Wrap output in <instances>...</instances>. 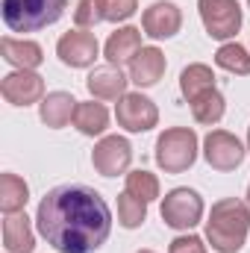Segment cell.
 I'll list each match as a JSON object with an SVG mask.
<instances>
[{"instance_id":"6da1fadb","label":"cell","mask_w":250,"mask_h":253,"mask_svg":"<svg viewBox=\"0 0 250 253\" xmlns=\"http://www.w3.org/2000/svg\"><path fill=\"white\" fill-rule=\"evenodd\" d=\"M36 224L59 253H94L112 233V212L94 189L68 183L44 194Z\"/></svg>"},{"instance_id":"7a4b0ae2","label":"cell","mask_w":250,"mask_h":253,"mask_svg":"<svg viewBox=\"0 0 250 253\" xmlns=\"http://www.w3.org/2000/svg\"><path fill=\"white\" fill-rule=\"evenodd\" d=\"M248 233H250L248 203H242L236 197H227V200H218L212 206L209 221H206V239H209L212 251L239 253L248 242Z\"/></svg>"},{"instance_id":"3957f363","label":"cell","mask_w":250,"mask_h":253,"mask_svg":"<svg viewBox=\"0 0 250 253\" xmlns=\"http://www.w3.org/2000/svg\"><path fill=\"white\" fill-rule=\"evenodd\" d=\"M68 0H3V21L12 33H36L62 18Z\"/></svg>"},{"instance_id":"277c9868","label":"cell","mask_w":250,"mask_h":253,"mask_svg":"<svg viewBox=\"0 0 250 253\" xmlns=\"http://www.w3.org/2000/svg\"><path fill=\"white\" fill-rule=\"evenodd\" d=\"M197 159V132L188 126H171L156 138V165L165 174H183Z\"/></svg>"},{"instance_id":"5b68a950","label":"cell","mask_w":250,"mask_h":253,"mask_svg":"<svg viewBox=\"0 0 250 253\" xmlns=\"http://www.w3.org/2000/svg\"><path fill=\"white\" fill-rule=\"evenodd\" d=\"M159 212L171 230H191L203 218V197L194 189H171L165 194Z\"/></svg>"},{"instance_id":"8992f818","label":"cell","mask_w":250,"mask_h":253,"mask_svg":"<svg viewBox=\"0 0 250 253\" xmlns=\"http://www.w3.org/2000/svg\"><path fill=\"white\" fill-rule=\"evenodd\" d=\"M200 21L212 39H233L242 30V6L239 0H197Z\"/></svg>"},{"instance_id":"52a82bcc","label":"cell","mask_w":250,"mask_h":253,"mask_svg":"<svg viewBox=\"0 0 250 253\" xmlns=\"http://www.w3.org/2000/svg\"><path fill=\"white\" fill-rule=\"evenodd\" d=\"M115 118L126 132H147L159 121V109L141 91H126L118 100V106H115Z\"/></svg>"},{"instance_id":"ba28073f","label":"cell","mask_w":250,"mask_h":253,"mask_svg":"<svg viewBox=\"0 0 250 253\" xmlns=\"http://www.w3.org/2000/svg\"><path fill=\"white\" fill-rule=\"evenodd\" d=\"M129 162H132V144L126 141L124 135H106L91 150V165L103 177L124 174L126 168H129Z\"/></svg>"},{"instance_id":"9c48e42d","label":"cell","mask_w":250,"mask_h":253,"mask_svg":"<svg viewBox=\"0 0 250 253\" xmlns=\"http://www.w3.org/2000/svg\"><path fill=\"white\" fill-rule=\"evenodd\" d=\"M203 156L215 171H236L245 162V147L242 141L227 132V129H212L203 138Z\"/></svg>"},{"instance_id":"30bf717a","label":"cell","mask_w":250,"mask_h":253,"mask_svg":"<svg viewBox=\"0 0 250 253\" xmlns=\"http://www.w3.org/2000/svg\"><path fill=\"white\" fill-rule=\"evenodd\" d=\"M0 94L12 106H30L44 100V80L36 71H12L0 83Z\"/></svg>"},{"instance_id":"8fae6325","label":"cell","mask_w":250,"mask_h":253,"mask_svg":"<svg viewBox=\"0 0 250 253\" xmlns=\"http://www.w3.org/2000/svg\"><path fill=\"white\" fill-rule=\"evenodd\" d=\"M180 27H183V12H180V6L171 3V0H156V3L147 6L144 15H141V30H144V36H150V39H156V42L177 36Z\"/></svg>"},{"instance_id":"7c38bea8","label":"cell","mask_w":250,"mask_h":253,"mask_svg":"<svg viewBox=\"0 0 250 253\" xmlns=\"http://www.w3.org/2000/svg\"><path fill=\"white\" fill-rule=\"evenodd\" d=\"M56 53H59L62 65H68V68H88V65L97 59L100 44H97L94 33H85V30H71V33H65L62 39H59Z\"/></svg>"},{"instance_id":"4fadbf2b","label":"cell","mask_w":250,"mask_h":253,"mask_svg":"<svg viewBox=\"0 0 250 253\" xmlns=\"http://www.w3.org/2000/svg\"><path fill=\"white\" fill-rule=\"evenodd\" d=\"M126 83H129V80L124 77V71H121L118 65L94 68V71L88 74V80H85L91 97H97V100H121L126 94Z\"/></svg>"},{"instance_id":"5bb4252c","label":"cell","mask_w":250,"mask_h":253,"mask_svg":"<svg viewBox=\"0 0 250 253\" xmlns=\"http://www.w3.org/2000/svg\"><path fill=\"white\" fill-rule=\"evenodd\" d=\"M165 68H168V62H165V53L159 47H141L135 53V59L129 62V83H135L141 88L156 85L162 80Z\"/></svg>"},{"instance_id":"9a60e30c","label":"cell","mask_w":250,"mask_h":253,"mask_svg":"<svg viewBox=\"0 0 250 253\" xmlns=\"http://www.w3.org/2000/svg\"><path fill=\"white\" fill-rule=\"evenodd\" d=\"M141 50V30L138 27H121L109 36L103 53H106V62L109 65H126L135 59V53Z\"/></svg>"},{"instance_id":"2e32d148","label":"cell","mask_w":250,"mask_h":253,"mask_svg":"<svg viewBox=\"0 0 250 253\" xmlns=\"http://www.w3.org/2000/svg\"><path fill=\"white\" fill-rule=\"evenodd\" d=\"M0 50H3V59L9 65H15L18 71H36L44 62V50L36 42H27V39H9L6 36L0 42Z\"/></svg>"},{"instance_id":"e0dca14e","label":"cell","mask_w":250,"mask_h":253,"mask_svg":"<svg viewBox=\"0 0 250 253\" xmlns=\"http://www.w3.org/2000/svg\"><path fill=\"white\" fill-rule=\"evenodd\" d=\"M3 248H6V253H33L36 236H33L30 218L24 212H15L3 221Z\"/></svg>"},{"instance_id":"ac0fdd59","label":"cell","mask_w":250,"mask_h":253,"mask_svg":"<svg viewBox=\"0 0 250 253\" xmlns=\"http://www.w3.org/2000/svg\"><path fill=\"white\" fill-rule=\"evenodd\" d=\"M77 103L68 91H50L42 103H39V115L42 121L50 126V129H62L68 121H74V112H77Z\"/></svg>"},{"instance_id":"d6986e66","label":"cell","mask_w":250,"mask_h":253,"mask_svg":"<svg viewBox=\"0 0 250 253\" xmlns=\"http://www.w3.org/2000/svg\"><path fill=\"white\" fill-rule=\"evenodd\" d=\"M74 126H77L83 135H103L106 126H109V112H106V106H103V103H94V100L77 103Z\"/></svg>"},{"instance_id":"ffe728a7","label":"cell","mask_w":250,"mask_h":253,"mask_svg":"<svg viewBox=\"0 0 250 253\" xmlns=\"http://www.w3.org/2000/svg\"><path fill=\"white\" fill-rule=\"evenodd\" d=\"M209 88H215V74H212V68L209 65H188L183 68V74H180V91H183V97H186L188 103L194 100V97H200L203 91H209Z\"/></svg>"},{"instance_id":"44dd1931","label":"cell","mask_w":250,"mask_h":253,"mask_svg":"<svg viewBox=\"0 0 250 253\" xmlns=\"http://www.w3.org/2000/svg\"><path fill=\"white\" fill-rule=\"evenodd\" d=\"M191 115H194V121L197 124H218L221 118H224V109H227V100H224V94L218 91V88H209V91H203L200 97H194L191 103Z\"/></svg>"},{"instance_id":"7402d4cb","label":"cell","mask_w":250,"mask_h":253,"mask_svg":"<svg viewBox=\"0 0 250 253\" xmlns=\"http://www.w3.org/2000/svg\"><path fill=\"white\" fill-rule=\"evenodd\" d=\"M30 200V186L18 174H3L0 177V209L6 215H15L27 206Z\"/></svg>"},{"instance_id":"603a6c76","label":"cell","mask_w":250,"mask_h":253,"mask_svg":"<svg viewBox=\"0 0 250 253\" xmlns=\"http://www.w3.org/2000/svg\"><path fill=\"white\" fill-rule=\"evenodd\" d=\"M215 65L218 68H224V71H230V74H236V77H248L250 74V53L242 47V44H224V47H218V53H215Z\"/></svg>"},{"instance_id":"cb8c5ba5","label":"cell","mask_w":250,"mask_h":253,"mask_svg":"<svg viewBox=\"0 0 250 253\" xmlns=\"http://www.w3.org/2000/svg\"><path fill=\"white\" fill-rule=\"evenodd\" d=\"M144 218H147V203H144V200L132 197L129 191L118 194V224H121V227L135 230V227L144 224Z\"/></svg>"},{"instance_id":"d4e9b609","label":"cell","mask_w":250,"mask_h":253,"mask_svg":"<svg viewBox=\"0 0 250 253\" xmlns=\"http://www.w3.org/2000/svg\"><path fill=\"white\" fill-rule=\"evenodd\" d=\"M126 191L144 203L156 200L159 197V180L150 174V171H129L126 174Z\"/></svg>"},{"instance_id":"484cf974","label":"cell","mask_w":250,"mask_h":253,"mask_svg":"<svg viewBox=\"0 0 250 253\" xmlns=\"http://www.w3.org/2000/svg\"><path fill=\"white\" fill-rule=\"evenodd\" d=\"M74 21H77L80 30H85V27H97L100 21H106L103 0H77V6H74Z\"/></svg>"},{"instance_id":"4316f807","label":"cell","mask_w":250,"mask_h":253,"mask_svg":"<svg viewBox=\"0 0 250 253\" xmlns=\"http://www.w3.org/2000/svg\"><path fill=\"white\" fill-rule=\"evenodd\" d=\"M135 9H138V0H103L106 21H112V24L132 18V15H135Z\"/></svg>"},{"instance_id":"83f0119b","label":"cell","mask_w":250,"mask_h":253,"mask_svg":"<svg viewBox=\"0 0 250 253\" xmlns=\"http://www.w3.org/2000/svg\"><path fill=\"white\" fill-rule=\"evenodd\" d=\"M168 253H206V245L200 236H180L171 242Z\"/></svg>"},{"instance_id":"f1b7e54d","label":"cell","mask_w":250,"mask_h":253,"mask_svg":"<svg viewBox=\"0 0 250 253\" xmlns=\"http://www.w3.org/2000/svg\"><path fill=\"white\" fill-rule=\"evenodd\" d=\"M248 150H250V126H248Z\"/></svg>"},{"instance_id":"f546056e","label":"cell","mask_w":250,"mask_h":253,"mask_svg":"<svg viewBox=\"0 0 250 253\" xmlns=\"http://www.w3.org/2000/svg\"><path fill=\"white\" fill-rule=\"evenodd\" d=\"M248 203H250V186H248Z\"/></svg>"},{"instance_id":"4dcf8cb0","label":"cell","mask_w":250,"mask_h":253,"mask_svg":"<svg viewBox=\"0 0 250 253\" xmlns=\"http://www.w3.org/2000/svg\"><path fill=\"white\" fill-rule=\"evenodd\" d=\"M138 253H153V251H138Z\"/></svg>"},{"instance_id":"1f68e13d","label":"cell","mask_w":250,"mask_h":253,"mask_svg":"<svg viewBox=\"0 0 250 253\" xmlns=\"http://www.w3.org/2000/svg\"><path fill=\"white\" fill-rule=\"evenodd\" d=\"M248 6H250V0H248Z\"/></svg>"}]
</instances>
